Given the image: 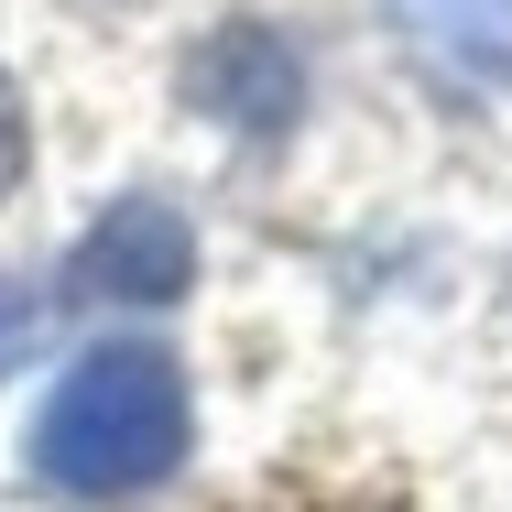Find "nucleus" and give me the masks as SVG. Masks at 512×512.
Listing matches in <instances>:
<instances>
[{
    "label": "nucleus",
    "instance_id": "nucleus-2",
    "mask_svg": "<svg viewBox=\"0 0 512 512\" xmlns=\"http://www.w3.org/2000/svg\"><path fill=\"white\" fill-rule=\"evenodd\" d=\"M186 109H207L240 142H284L306 109V44L284 22H218L186 55Z\"/></svg>",
    "mask_w": 512,
    "mask_h": 512
},
{
    "label": "nucleus",
    "instance_id": "nucleus-3",
    "mask_svg": "<svg viewBox=\"0 0 512 512\" xmlns=\"http://www.w3.org/2000/svg\"><path fill=\"white\" fill-rule=\"evenodd\" d=\"M66 284L88 295V306H175L186 284H197V229H186V207L175 197H109L88 218V240H77V262H66Z\"/></svg>",
    "mask_w": 512,
    "mask_h": 512
},
{
    "label": "nucleus",
    "instance_id": "nucleus-4",
    "mask_svg": "<svg viewBox=\"0 0 512 512\" xmlns=\"http://www.w3.org/2000/svg\"><path fill=\"white\" fill-rule=\"evenodd\" d=\"M393 33L458 88H512V0H393Z\"/></svg>",
    "mask_w": 512,
    "mask_h": 512
},
{
    "label": "nucleus",
    "instance_id": "nucleus-6",
    "mask_svg": "<svg viewBox=\"0 0 512 512\" xmlns=\"http://www.w3.org/2000/svg\"><path fill=\"white\" fill-rule=\"evenodd\" d=\"M22 164H33V120H22V88L0 77V197L22 186Z\"/></svg>",
    "mask_w": 512,
    "mask_h": 512
},
{
    "label": "nucleus",
    "instance_id": "nucleus-5",
    "mask_svg": "<svg viewBox=\"0 0 512 512\" xmlns=\"http://www.w3.org/2000/svg\"><path fill=\"white\" fill-rule=\"evenodd\" d=\"M33 349H44V295H33L22 273H0V382H11Z\"/></svg>",
    "mask_w": 512,
    "mask_h": 512
},
{
    "label": "nucleus",
    "instance_id": "nucleus-1",
    "mask_svg": "<svg viewBox=\"0 0 512 512\" xmlns=\"http://www.w3.org/2000/svg\"><path fill=\"white\" fill-rule=\"evenodd\" d=\"M197 447V404H186V371L142 338H109L88 349L44 414H33V480L55 502H131L153 480H175Z\"/></svg>",
    "mask_w": 512,
    "mask_h": 512
}]
</instances>
